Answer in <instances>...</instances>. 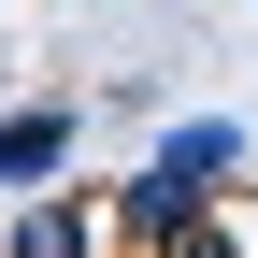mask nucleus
Returning a JSON list of instances; mask_svg holds the SVG:
<instances>
[{
	"label": "nucleus",
	"instance_id": "4",
	"mask_svg": "<svg viewBox=\"0 0 258 258\" xmlns=\"http://www.w3.org/2000/svg\"><path fill=\"white\" fill-rule=\"evenodd\" d=\"M230 158H244V129H230V115H201V129H172V144H158L144 172H172V186H215Z\"/></svg>",
	"mask_w": 258,
	"mask_h": 258
},
{
	"label": "nucleus",
	"instance_id": "2",
	"mask_svg": "<svg viewBox=\"0 0 258 258\" xmlns=\"http://www.w3.org/2000/svg\"><path fill=\"white\" fill-rule=\"evenodd\" d=\"M186 215H201V186H172V172H129V186H115V230H129V258H158Z\"/></svg>",
	"mask_w": 258,
	"mask_h": 258
},
{
	"label": "nucleus",
	"instance_id": "5",
	"mask_svg": "<svg viewBox=\"0 0 258 258\" xmlns=\"http://www.w3.org/2000/svg\"><path fill=\"white\" fill-rule=\"evenodd\" d=\"M158 258H258V230H244V215H186Z\"/></svg>",
	"mask_w": 258,
	"mask_h": 258
},
{
	"label": "nucleus",
	"instance_id": "1",
	"mask_svg": "<svg viewBox=\"0 0 258 258\" xmlns=\"http://www.w3.org/2000/svg\"><path fill=\"white\" fill-rule=\"evenodd\" d=\"M0 258H115V215L86 201V186H43V201L15 215V244Z\"/></svg>",
	"mask_w": 258,
	"mask_h": 258
},
{
	"label": "nucleus",
	"instance_id": "3",
	"mask_svg": "<svg viewBox=\"0 0 258 258\" xmlns=\"http://www.w3.org/2000/svg\"><path fill=\"white\" fill-rule=\"evenodd\" d=\"M57 158H72V101H29V115H0V186H43Z\"/></svg>",
	"mask_w": 258,
	"mask_h": 258
}]
</instances>
